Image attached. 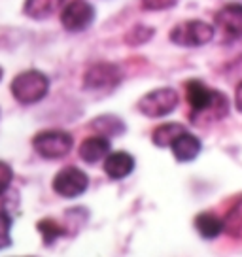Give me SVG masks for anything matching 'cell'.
I'll return each mask as SVG.
<instances>
[{
  "mask_svg": "<svg viewBox=\"0 0 242 257\" xmlns=\"http://www.w3.org/2000/svg\"><path fill=\"white\" fill-rule=\"evenodd\" d=\"M187 102L193 110L191 121L195 125H208L212 121H219L227 115L229 102L223 93L206 87L202 81L191 80L186 85Z\"/></svg>",
  "mask_w": 242,
  "mask_h": 257,
  "instance_id": "cell-1",
  "label": "cell"
},
{
  "mask_svg": "<svg viewBox=\"0 0 242 257\" xmlns=\"http://www.w3.org/2000/svg\"><path fill=\"white\" fill-rule=\"evenodd\" d=\"M49 91L48 76L40 70H25L12 81V95L21 104H36Z\"/></svg>",
  "mask_w": 242,
  "mask_h": 257,
  "instance_id": "cell-2",
  "label": "cell"
},
{
  "mask_svg": "<svg viewBox=\"0 0 242 257\" xmlns=\"http://www.w3.org/2000/svg\"><path fill=\"white\" fill-rule=\"evenodd\" d=\"M214 38V27L199 19L182 21L170 31V42L182 48H201Z\"/></svg>",
  "mask_w": 242,
  "mask_h": 257,
  "instance_id": "cell-3",
  "label": "cell"
},
{
  "mask_svg": "<svg viewBox=\"0 0 242 257\" xmlns=\"http://www.w3.org/2000/svg\"><path fill=\"white\" fill-rule=\"evenodd\" d=\"M72 135L65 131H42L33 140L34 152L44 159H63L72 150Z\"/></svg>",
  "mask_w": 242,
  "mask_h": 257,
  "instance_id": "cell-4",
  "label": "cell"
},
{
  "mask_svg": "<svg viewBox=\"0 0 242 257\" xmlns=\"http://www.w3.org/2000/svg\"><path fill=\"white\" fill-rule=\"evenodd\" d=\"M178 93L172 87H159L146 93L138 100V110L148 117H163L174 112L178 106Z\"/></svg>",
  "mask_w": 242,
  "mask_h": 257,
  "instance_id": "cell-5",
  "label": "cell"
},
{
  "mask_svg": "<svg viewBox=\"0 0 242 257\" xmlns=\"http://www.w3.org/2000/svg\"><path fill=\"white\" fill-rule=\"evenodd\" d=\"M123 80V74L115 64L98 63L93 64L83 76V89L93 93H110Z\"/></svg>",
  "mask_w": 242,
  "mask_h": 257,
  "instance_id": "cell-6",
  "label": "cell"
},
{
  "mask_svg": "<svg viewBox=\"0 0 242 257\" xmlns=\"http://www.w3.org/2000/svg\"><path fill=\"white\" fill-rule=\"evenodd\" d=\"M89 178L78 167H65L53 178V191L65 199H76L87 191Z\"/></svg>",
  "mask_w": 242,
  "mask_h": 257,
  "instance_id": "cell-7",
  "label": "cell"
},
{
  "mask_svg": "<svg viewBox=\"0 0 242 257\" xmlns=\"http://www.w3.org/2000/svg\"><path fill=\"white\" fill-rule=\"evenodd\" d=\"M95 21V8L87 0H70L61 12V23L68 32L87 31Z\"/></svg>",
  "mask_w": 242,
  "mask_h": 257,
  "instance_id": "cell-8",
  "label": "cell"
},
{
  "mask_svg": "<svg viewBox=\"0 0 242 257\" xmlns=\"http://www.w3.org/2000/svg\"><path fill=\"white\" fill-rule=\"evenodd\" d=\"M170 150H172V155H174L176 161H180V163H189V161H195L199 157V153H201V150H202V144L195 135L184 131V133H180V135L172 140Z\"/></svg>",
  "mask_w": 242,
  "mask_h": 257,
  "instance_id": "cell-9",
  "label": "cell"
},
{
  "mask_svg": "<svg viewBox=\"0 0 242 257\" xmlns=\"http://www.w3.org/2000/svg\"><path fill=\"white\" fill-rule=\"evenodd\" d=\"M216 25L221 31L233 36L240 38L242 36V4H227L216 14Z\"/></svg>",
  "mask_w": 242,
  "mask_h": 257,
  "instance_id": "cell-10",
  "label": "cell"
},
{
  "mask_svg": "<svg viewBox=\"0 0 242 257\" xmlns=\"http://www.w3.org/2000/svg\"><path fill=\"white\" fill-rule=\"evenodd\" d=\"M135 170V157L127 152H110L104 157V172L112 180H123Z\"/></svg>",
  "mask_w": 242,
  "mask_h": 257,
  "instance_id": "cell-11",
  "label": "cell"
},
{
  "mask_svg": "<svg viewBox=\"0 0 242 257\" xmlns=\"http://www.w3.org/2000/svg\"><path fill=\"white\" fill-rule=\"evenodd\" d=\"M108 153H110V142L100 135L83 140L80 146V157L89 165H97L98 161H104Z\"/></svg>",
  "mask_w": 242,
  "mask_h": 257,
  "instance_id": "cell-12",
  "label": "cell"
},
{
  "mask_svg": "<svg viewBox=\"0 0 242 257\" xmlns=\"http://www.w3.org/2000/svg\"><path fill=\"white\" fill-rule=\"evenodd\" d=\"M65 4V0H25L23 12L27 17L42 21L53 17Z\"/></svg>",
  "mask_w": 242,
  "mask_h": 257,
  "instance_id": "cell-13",
  "label": "cell"
},
{
  "mask_svg": "<svg viewBox=\"0 0 242 257\" xmlns=\"http://www.w3.org/2000/svg\"><path fill=\"white\" fill-rule=\"evenodd\" d=\"M91 127L97 131V135L106 138H115L121 137L125 133V123L121 117L112 115V113H106V115H98L91 121Z\"/></svg>",
  "mask_w": 242,
  "mask_h": 257,
  "instance_id": "cell-14",
  "label": "cell"
},
{
  "mask_svg": "<svg viewBox=\"0 0 242 257\" xmlns=\"http://www.w3.org/2000/svg\"><path fill=\"white\" fill-rule=\"evenodd\" d=\"M195 229L199 231L202 238H218L219 234L223 233V219L218 217L216 214H210V212H202L195 217Z\"/></svg>",
  "mask_w": 242,
  "mask_h": 257,
  "instance_id": "cell-15",
  "label": "cell"
},
{
  "mask_svg": "<svg viewBox=\"0 0 242 257\" xmlns=\"http://www.w3.org/2000/svg\"><path fill=\"white\" fill-rule=\"evenodd\" d=\"M223 233L233 238H242V197L234 202L223 217Z\"/></svg>",
  "mask_w": 242,
  "mask_h": 257,
  "instance_id": "cell-16",
  "label": "cell"
},
{
  "mask_svg": "<svg viewBox=\"0 0 242 257\" xmlns=\"http://www.w3.org/2000/svg\"><path fill=\"white\" fill-rule=\"evenodd\" d=\"M186 128L184 125H180V123H165V125H159V127L154 131V135H152V140H154V144L157 148H170L172 144V140L180 135V133H184Z\"/></svg>",
  "mask_w": 242,
  "mask_h": 257,
  "instance_id": "cell-17",
  "label": "cell"
},
{
  "mask_svg": "<svg viewBox=\"0 0 242 257\" xmlns=\"http://www.w3.org/2000/svg\"><path fill=\"white\" fill-rule=\"evenodd\" d=\"M38 231H40L42 240H44V244H46V246H51L53 242H57V238H59V236L66 234L65 229L57 223V221L49 219V217L42 219L40 223H38Z\"/></svg>",
  "mask_w": 242,
  "mask_h": 257,
  "instance_id": "cell-18",
  "label": "cell"
},
{
  "mask_svg": "<svg viewBox=\"0 0 242 257\" xmlns=\"http://www.w3.org/2000/svg\"><path fill=\"white\" fill-rule=\"evenodd\" d=\"M154 36V29L146 27V25H138L135 29H131L127 34H125V42L129 46H142L146 42Z\"/></svg>",
  "mask_w": 242,
  "mask_h": 257,
  "instance_id": "cell-19",
  "label": "cell"
},
{
  "mask_svg": "<svg viewBox=\"0 0 242 257\" xmlns=\"http://www.w3.org/2000/svg\"><path fill=\"white\" fill-rule=\"evenodd\" d=\"M10 231H12V217L8 212H0V249L8 248L12 244Z\"/></svg>",
  "mask_w": 242,
  "mask_h": 257,
  "instance_id": "cell-20",
  "label": "cell"
},
{
  "mask_svg": "<svg viewBox=\"0 0 242 257\" xmlns=\"http://www.w3.org/2000/svg\"><path fill=\"white\" fill-rule=\"evenodd\" d=\"M142 8L148 12H161V10H170L174 8L180 0H140Z\"/></svg>",
  "mask_w": 242,
  "mask_h": 257,
  "instance_id": "cell-21",
  "label": "cell"
},
{
  "mask_svg": "<svg viewBox=\"0 0 242 257\" xmlns=\"http://www.w3.org/2000/svg\"><path fill=\"white\" fill-rule=\"evenodd\" d=\"M12 180H14V170H12V167H10L8 163L0 161V193L8 191Z\"/></svg>",
  "mask_w": 242,
  "mask_h": 257,
  "instance_id": "cell-22",
  "label": "cell"
},
{
  "mask_svg": "<svg viewBox=\"0 0 242 257\" xmlns=\"http://www.w3.org/2000/svg\"><path fill=\"white\" fill-rule=\"evenodd\" d=\"M234 106L238 112H242V81L236 85V91H234Z\"/></svg>",
  "mask_w": 242,
  "mask_h": 257,
  "instance_id": "cell-23",
  "label": "cell"
},
{
  "mask_svg": "<svg viewBox=\"0 0 242 257\" xmlns=\"http://www.w3.org/2000/svg\"><path fill=\"white\" fill-rule=\"evenodd\" d=\"M2 76H4V70H2V68H0V80H2Z\"/></svg>",
  "mask_w": 242,
  "mask_h": 257,
  "instance_id": "cell-24",
  "label": "cell"
}]
</instances>
